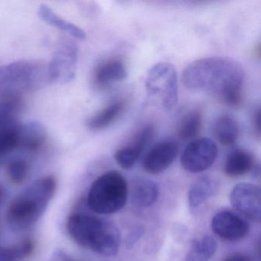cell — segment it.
<instances>
[{
    "label": "cell",
    "instance_id": "4316f807",
    "mask_svg": "<svg viewBox=\"0 0 261 261\" xmlns=\"http://www.w3.org/2000/svg\"><path fill=\"white\" fill-rule=\"evenodd\" d=\"M259 108L255 110L253 116V128L255 135L258 137H260V128H259Z\"/></svg>",
    "mask_w": 261,
    "mask_h": 261
},
{
    "label": "cell",
    "instance_id": "6da1fadb",
    "mask_svg": "<svg viewBox=\"0 0 261 261\" xmlns=\"http://www.w3.org/2000/svg\"><path fill=\"white\" fill-rule=\"evenodd\" d=\"M181 80L188 89L213 94L230 108L242 103L244 68L232 58L215 56L195 61L185 68Z\"/></svg>",
    "mask_w": 261,
    "mask_h": 261
},
{
    "label": "cell",
    "instance_id": "2e32d148",
    "mask_svg": "<svg viewBox=\"0 0 261 261\" xmlns=\"http://www.w3.org/2000/svg\"><path fill=\"white\" fill-rule=\"evenodd\" d=\"M218 185L214 178L209 176L200 177L192 183L188 194L189 205L195 209L204 204L218 192Z\"/></svg>",
    "mask_w": 261,
    "mask_h": 261
},
{
    "label": "cell",
    "instance_id": "7c38bea8",
    "mask_svg": "<svg viewBox=\"0 0 261 261\" xmlns=\"http://www.w3.org/2000/svg\"><path fill=\"white\" fill-rule=\"evenodd\" d=\"M127 75L126 65L120 58L112 57L97 64L93 71V85L103 89L114 84L118 83Z\"/></svg>",
    "mask_w": 261,
    "mask_h": 261
},
{
    "label": "cell",
    "instance_id": "484cf974",
    "mask_svg": "<svg viewBox=\"0 0 261 261\" xmlns=\"http://www.w3.org/2000/svg\"><path fill=\"white\" fill-rule=\"evenodd\" d=\"M143 232H144V230H143V228L142 227H137V228L134 229V230L129 233L127 239H126V246H127L129 248L134 247L135 244H137L138 240H140V238L143 236Z\"/></svg>",
    "mask_w": 261,
    "mask_h": 261
},
{
    "label": "cell",
    "instance_id": "cb8c5ba5",
    "mask_svg": "<svg viewBox=\"0 0 261 261\" xmlns=\"http://www.w3.org/2000/svg\"><path fill=\"white\" fill-rule=\"evenodd\" d=\"M29 165L25 160H15L7 166L9 180L14 185H21L25 181L29 174Z\"/></svg>",
    "mask_w": 261,
    "mask_h": 261
},
{
    "label": "cell",
    "instance_id": "8992f818",
    "mask_svg": "<svg viewBox=\"0 0 261 261\" xmlns=\"http://www.w3.org/2000/svg\"><path fill=\"white\" fill-rule=\"evenodd\" d=\"M178 77L172 64L160 62L152 66L146 79L148 95L165 111H171L178 102Z\"/></svg>",
    "mask_w": 261,
    "mask_h": 261
},
{
    "label": "cell",
    "instance_id": "f1b7e54d",
    "mask_svg": "<svg viewBox=\"0 0 261 261\" xmlns=\"http://www.w3.org/2000/svg\"><path fill=\"white\" fill-rule=\"evenodd\" d=\"M4 191L3 189L2 186H0V204L2 202L3 199H4Z\"/></svg>",
    "mask_w": 261,
    "mask_h": 261
},
{
    "label": "cell",
    "instance_id": "d4e9b609",
    "mask_svg": "<svg viewBox=\"0 0 261 261\" xmlns=\"http://www.w3.org/2000/svg\"><path fill=\"white\" fill-rule=\"evenodd\" d=\"M19 245L18 244L11 247L0 248V261H17L25 258Z\"/></svg>",
    "mask_w": 261,
    "mask_h": 261
},
{
    "label": "cell",
    "instance_id": "30bf717a",
    "mask_svg": "<svg viewBox=\"0 0 261 261\" xmlns=\"http://www.w3.org/2000/svg\"><path fill=\"white\" fill-rule=\"evenodd\" d=\"M211 226L215 234L229 241L243 239L250 230L244 219L229 211L218 212L212 218Z\"/></svg>",
    "mask_w": 261,
    "mask_h": 261
},
{
    "label": "cell",
    "instance_id": "83f0119b",
    "mask_svg": "<svg viewBox=\"0 0 261 261\" xmlns=\"http://www.w3.org/2000/svg\"><path fill=\"white\" fill-rule=\"evenodd\" d=\"M224 261H250V257L243 253H234L227 256Z\"/></svg>",
    "mask_w": 261,
    "mask_h": 261
},
{
    "label": "cell",
    "instance_id": "44dd1931",
    "mask_svg": "<svg viewBox=\"0 0 261 261\" xmlns=\"http://www.w3.org/2000/svg\"><path fill=\"white\" fill-rule=\"evenodd\" d=\"M38 13L39 17L48 25H53L62 31L65 32L75 39H80V40H85L86 39V33L84 30L76 25L75 24L68 22L58 16L48 6H41Z\"/></svg>",
    "mask_w": 261,
    "mask_h": 261
},
{
    "label": "cell",
    "instance_id": "7a4b0ae2",
    "mask_svg": "<svg viewBox=\"0 0 261 261\" xmlns=\"http://www.w3.org/2000/svg\"><path fill=\"white\" fill-rule=\"evenodd\" d=\"M56 184L53 175L42 177L15 198L7 214V221L12 228L25 230L36 224L54 196Z\"/></svg>",
    "mask_w": 261,
    "mask_h": 261
},
{
    "label": "cell",
    "instance_id": "5b68a950",
    "mask_svg": "<svg viewBox=\"0 0 261 261\" xmlns=\"http://www.w3.org/2000/svg\"><path fill=\"white\" fill-rule=\"evenodd\" d=\"M47 81V68L36 62L19 61L0 67V94L8 91H35Z\"/></svg>",
    "mask_w": 261,
    "mask_h": 261
},
{
    "label": "cell",
    "instance_id": "603a6c76",
    "mask_svg": "<svg viewBox=\"0 0 261 261\" xmlns=\"http://www.w3.org/2000/svg\"><path fill=\"white\" fill-rule=\"evenodd\" d=\"M21 123L17 120L0 124V154H6L19 148Z\"/></svg>",
    "mask_w": 261,
    "mask_h": 261
},
{
    "label": "cell",
    "instance_id": "3957f363",
    "mask_svg": "<svg viewBox=\"0 0 261 261\" xmlns=\"http://www.w3.org/2000/svg\"><path fill=\"white\" fill-rule=\"evenodd\" d=\"M67 227L70 236L82 247L107 256H114L118 252L120 232L108 221L76 214L69 217Z\"/></svg>",
    "mask_w": 261,
    "mask_h": 261
},
{
    "label": "cell",
    "instance_id": "8fae6325",
    "mask_svg": "<svg viewBox=\"0 0 261 261\" xmlns=\"http://www.w3.org/2000/svg\"><path fill=\"white\" fill-rule=\"evenodd\" d=\"M178 152V145L175 142L166 140L156 143L143 159V169L153 175L162 173L173 163Z\"/></svg>",
    "mask_w": 261,
    "mask_h": 261
},
{
    "label": "cell",
    "instance_id": "ffe728a7",
    "mask_svg": "<svg viewBox=\"0 0 261 261\" xmlns=\"http://www.w3.org/2000/svg\"><path fill=\"white\" fill-rule=\"evenodd\" d=\"M23 98L19 91H8L0 94V124L16 120L23 108Z\"/></svg>",
    "mask_w": 261,
    "mask_h": 261
},
{
    "label": "cell",
    "instance_id": "277c9868",
    "mask_svg": "<svg viewBox=\"0 0 261 261\" xmlns=\"http://www.w3.org/2000/svg\"><path fill=\"white\" fill-rule=\"evenodd\" d=\"M128 186L117 171H109L93 183L88 195L89 208L100 215H111L121 210L127 201Z\"/></svg>",
    "mask_w": 261,
    "mask_h": 261
},
{
    "label": "cell",
    "instance_id": "9c48e42d",
    "mask_svg": "<svg viewBox=\"0 0 261 261\" xmlns=\"http://www.w3.org/2000/svg\"><path fill=\"white\" fill-rule=\"evenodd\" d=\"M230 201L237 211L251 221L261 219V192L257 186L242 182L236 185L230 194Z\"/></svg>",
    "mask_w": 261,
    "mask_h": 261
},
{
    "label": "cell",
    "instance_id": "4fadbf2b",
    "mask_svg": "<svg viewBox=\"0 0 261 261\" xmlns=\"http://www.w3.org/2000/svg\"><path fill=\"white\" fill-rule=\"evenodd\" d=\"M48 131L39 122L31 121L20 124L19 132V148L36 152L46 143Z\"/></svg>",
    "mask_w": 261,
    "mask_h": 261
},
{
    "label": "cell",
    "instance_id": "5bb4252c",
    "mask_svg": "<svg viewBox=\"0 0 261 261\" xmlns=\"http://www.w3.org/2000/svg\"><path fill=\"white\" fill-rule=\"evenodd\" d=\"M256 167L254 157L245 149L232 151L226 159L224 172L229 177H239L248 173Z\"/></svg>",
    "mask_w": 261,
    "mask_h": 261
},
{
    "label": "cell",
    "instance_id": "ba28073f",
    "mask_svg": "<svg viewBox=\"0 0 261 261\" xmlns=\"http://www.w3.org/2000/svg\"><path fill=\"white\" fill-rule=\"evenodd\" d=\"M218 156L216 143L209 138L195 139L183 151L181 164L192 173H199L211 167Z\"/></svg>",
    "mask_w": 261,
    "mask_h": 261
},
{
    "label": "cell",
    "instance_id": "e0dca14e",
    "mask_svg": "<svg viewBox=\"0 0 261 261\" xmlns=\"http://www.w3.org/2000/svg\"><path fill=\"white\" fill-rule=\"evenodd\" d=\"M159 196L158 186L152 180L137 178L131 189L132 202L138 207H149L156 201Z\"/></svg>",
    "mask_w": 261,
    "mask_h": 261
},
{
    "label": "cell",
    "instance_id": "52a82bcc",
    "mask_svg": "<svg viewBox=\"0 0 261 261\" xmlns=\"http://www.w3.org/2000/svg\"><path fill=\"white\" fill-rule=\"evenodd\" d=\"M79 48L74 42L63 41L47 67L48 82L68 83L75 77Z\"/></svg>",
    "mask_w": 261,
    "mask_h": 261
},
{
    "label": "cell",
    "instance_id": "ac0fdd59",
    "mask_svg": "<svg viewBox=\"0 0 261 261\" xmlns=\"http://www.w3.org/2000/svg\"><path fill=\"white\" fill-rule=\"evenodd\" d=\"M215 137L223 146H231L239 136V126L231 116L224 114L216 119L213 125Z\"/></svg>",
    "mask_w": 261,
    "mask_h": 261
},
{
    "label": "cell",
    "instance_id": "d6986e66",
    "mask_svg": "<svg viewBox=\"0 0 261 261\" xmlns=\"http://www.w3.org/2000/svg\"><path fill=\"white\" fill-rule=\"evenodd\" d=\"M202 120V113L200 110H191L186 113L177 126V134L179 139L185 142L195 140L201 130Z\"/></svg>",
    "mask_w": 261,
    "mask_h": 261
},
{
    "label": "cell",
    "instance_id": "7402d4cb",
    "mask_svg": "<svg viewBox=\"0 0 261 261\" xmlns=\"http://www.w3.org/2000/svg\"><path fill=\"white\" fill-rule=\"evenodd\" d=\"M216 241L210 236L192 241L185 261H209L217 250Z\"/></svg>",
    "mask_w": 261,
    "mask_h": 261
},
{
    "label": "cell",
    "instance_id": "9a60e30c",
    "mask_svg": "<svg viewBox=\"0 0 261 261\" xmlns=\"http://www.w3.org/2000/svg\"><path fill=\"white\" fill-rule=\"evenodd\" d=\"M126 103L123 100H116L96 113L87 120L86 125L91 130H101L111 126L124 112Z\"/></svg>",
    "mask_w": 261,
    "mask_h": 261
}]
</instances>
